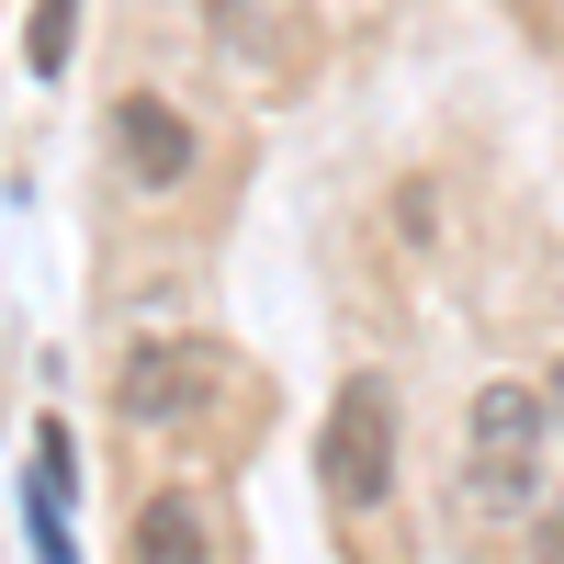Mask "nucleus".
Wrapping results in <instances>:
<instances>
[{
  "mask_svg": "<svg viewBox=\"0 0 564 564\" xmlns=\"http://www.w3.org/2000/svg\"><path fill=\"white\" fill-rule=\"evenodd\" d=\"M316 486L339 508H372L395 486V395H384V372H350L339 384V406L316 430Z\"/></svg>",
  "mask_w": 564,
  "mask_h": 564,
  "instance_id": "nucleus-1",
  "label": "nucleus"
},
{
  "mask_svg": "<svg viewBox=\"0 0 564 564\" xmlns=\"http://www.w3.org/2000/svg\"><path fill=\"white\" fill-rule=\"evenodd\" d=\"M215 384H226V350H215V339H135L124 372H113V406L159 430V417H193Z\"/></svg>",
  "mask_w": 564,
  "mask_h": 564,
  "instance_id": "nucleus-2",
  "label": "nucleus"
},
{
  "mask_svg": "<svg viewBox=\"0 0 564 564\" xmlns=\"http://www.w3.org/2000/svg\"><path fill=\"white\" fill-rule=\"evenodd\" d=\"M113 148H124V170L148 181V193H170V181L193 170V124H181L170 102H135V90H124V102H113Z\"/></svg>",
  "mask_w": 564,
  "mask_h": 564,
  "instance_id": "nucleus-3",
  "label": "nucleus"
},
{
  "mask_svg": "<svg viewBox=\"0 0 564 564\" xmlns=\"http://www.w3.org/2000/svg\"><path fill=\"white\" fill-rule=\"evenodd\" d=\"M463 486H475V508H486V520H520V508H531V486H542V452H520V441H475Z\"/></svg>",
  "mask_w": 564,
  "mask_h": 564,
  "instance_id": "nucleus-4",
  "label": "nucleus"
},
{
  "mask_svg": "<svg viewBox=\"0 0 564 564\" xmlns=\"http://www.w3.org/2000/svg\"><path fill=\"white\" fill-rule=\"evenodd\" d=\"M135 564H204V508L181 497V486L135 508Z\"/></svg>",
  "mask_w": 564,
  "mask_h": 564,
  "instance_id": "nucleus-5",
  "label": "nucleus"
},
{
  "mask_svg": "<svg viewBox=\"0 0 564 564\" xmlns=\"http://www.w3.org/2000/svg\"><path fill=\"white\" fill-rule=\"evenodd\" d=\"M68 12H79V0H34V23H23V68H34V79L68 68Z\"/></svg>",
  "mask_w": 564,
  "mask_h": 564,
  "instance_id": "nucleus-6",
  "label": "nucleus"
},
{
  "mask_svg": "<svg viewBox=\"0 0 564 564\" xmlns=\"http://www.w3.org/2000/svg\"><path fill=\"white\" fill-rule=\"evenodd\" d=\"M542 564H564V508H553V520H542V542H531Z\"/></svg>",
  "mask_w": 564,
  "mask_h": 564,
  "instance_id": "nucleus-7",
  "label": "nucleus"
},
{
  "mask_svg": "<svg viewBox=\"0 0 564 564\" xmlns=\"http://www.w3.org/2000/svg\"><path fill=\"white\" fill-rule=\"evenodd\" d=\"M553 430H564V361H553Z\"/></svg>",
  "mask_w": 564,
  "mask_h": 564,
  "instance_id": "nucleus-8",
  "label": "nucleus"
}]
</instances>
